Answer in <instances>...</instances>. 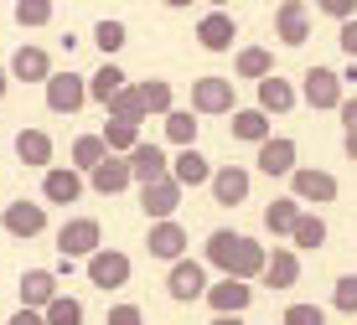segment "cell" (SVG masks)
Returning <instances> with one entry per match:
<instances>
[{
    "label": "cell",
    "mask_w": 357,
    "mask_h": 325,
    "mask_svg": "<svg viewBox=\"0 0 357 325\" xmlns=\"http://www.w3.org/2000/svg\"><path fill=\"white\" fill-rule=\"evenodd\" d=\"M98 248H104V228H98L93 217H68L63 228H57V253H63L68 264H73V258H83V264H89Z\"/></svg>",
    "instance_id": "cell-1"
},
{
    "label": "cell",
    "mask_w": 357,
    "mask_h": 325,
    "mask_svg": "<svg viewBox=\"0 0 357 325\" xmlns=\"http://www.w3.org/2000/svg\"><path fill=\"white\" fill-rule=\"evenodd\" d=\"M301 98L311 109H342V98H347V83H342V72H331V68H305V78H301Z\"/></svg>",
    "instance_id": "cell-2"
},
{
    "label": "cell",
    "mask_w": 357,
    "mask_h": 325,
    "mask_svg": "<svg viewBox=\"0 0 357 325\" xmlns=\"http://www.w3.org/2000/svg\"><path fill=\"white\" fill-rule=\"evenodd\" d=\"M207 264L202 258H181V264H171L166 274V294L176 299V305H192V299H207Z\"/></svg>",
    "instance_id": "cell-3"
},
{
    "label": "cell",
    "mask_w": 357,
    "mask_h": 325,
    "mask_svg": "<svg viewBox=\"0 0 357 325\" xmlns=\"http://www.w3.org/2000/svg\"><path fill=\"white\" fill-rule=\"evenodd\" d=\"M337 176H331V171H316V166H301L290 176V196L301 207H326V202H337Z\"/></svg>",
    "instance_id": "cell-4"
},
{
    "label": "cell",
    "mask_w": 357,
    "mask_h": 325,
    "mask_svg": "<svg viewBox=\"0 0 357 325\" xmlns=\"http://www.w3.org/2000/svg\"><path fill=\"white\" fill-rule=\"evenodd\" d=\"M89 284H98V290H125L130 284V274H135V264H130V253H119V248H98V253L89 258Z\"/></svg>",
    "instance_id": "cell-5"
},
{
    "label": "cell",
    "mask_w": 357,
    "mask_h": 325,
    "mask_svg": "<svg viewBox=\"0 0 357 325\" xmlns=\"http://www.w3.org/2000/svg\"><path fill=\"white\" fill-rule=\"evenodd\" d=\"M89 104V78H78V72H52L47 78V109L52 114H78V109Z\"/></svg>",
    "instance_id": "cell-6"
},
{
    "label": "cell",
    "mask_w": 357,
    "mask_h": 325,
    "mask_svg": "<svg viewBox=\"0 0 357 325\" xmlns=\"http://www.w3.org/2000/svg\"><path fill=\"white\" fill-rule=\"evenodd\" d=\"M0 228H6L10 237H21V243H26V237H42L47 232V202H26V196L10 202L6 212H0Z\"/></svg>",
    "instance_id": "cell-7"
},
{
    "label": "cell",
    "mask_w": 357,
    "mask_h": 325,
    "mask_svg": "<svg viewBox=\"0 0 357 325\" xmlns=\"http://www.w3.org/2000/svg\"><path fill=\"white\" fill-rule=\"evenodd\" d=\"M192 114H238L233 78H197L192 83Z\"/></svg>",
    "instance_id": "cell-8"
},
{
    "label": "cell",
    "mask_w": 357,
    "mask_h": 325,
    "mask_svg": "<svg viewBox=\"0 0 357 325\" xmlns=\"http://www.w3.org/2000/svg\"><path fill=\"white\" fill-rule=\"evenodd\" d=\"M254 160H259V171H264V176H295V171H301V166H295V160H301V150H295V140H290V134H269V140L259 145V155H254Z\"/></svg>",
    "instance_id": "cell-9"
},
{
    "label": "cell",
    "mask_w": 357,
    "mask_h": 325,
    "mask_svg": "<svg viewBox=\"0 0 357 325\" xmlns=\"http://www.w3.org/2000/svg\"><path fill=\"white\" fill-rule=\"evenodd\" d=\"M181 196H187V191L166 176V181H155V186H140V212H145L151 222H176Z\"/></svg>",
    "instance_id": "cell-10"
},
{
    "label": "cell",
    "mask_w": 357,
    "mask_h": 325,
    "mask_svg": "<svg viewBox=\"0 0 357 325\" xmlns=\"http://www.w3.org/2000/svg\"><path fill=\"white\" fill-rule=\"evenodd\" d=\"M187 228L181 222H151V232H145V248H151V258H166V264H181L187 258Z\"/></svg>",
    "instance_id": "cell-11"
},
{
    "label": "cell",
    "mask_w": 357,
    "mask_h": 325,
    "mask_svg": "<svg viewBox=\"0 0 357 325\" xmlns=\"http://www.w3.org/2000/svg\"><path fill=\"white\" fill-rule=\"evenodd\" d=\"M125 160H130V176L140 181V186H155V181H166V176H171V155H166L161 145H145V140H140Z\"/></svg>",
    "instance_id": "cell-12"
},
{
    "label": "cell",
    "mask_w": 357,
    "mask_h": 325,
    "mask_svg": "<svg viewBox=\"0 0 357 325\" xmlns=\"http://www.w3.org/2000/svg\"><path fill=\"white\" fill-rule=\"evenodd\" d=\"M207 305H213V315H233V320H238L243 310L254 305V284H243V279H218L213 290H207Z\"/></svg>",
    "instance_id": "cell-13"
},
{
    "label": "cell",
    "mask_w": 357,
    "mask_h": 325,
    "mask_svg": "<svg viewBox=\"0 0 357 325\" xmlns=\"http://www.w3.org/2000/svg\"><path fill=\"white\" fill-rule=\"evenodd\" d=\"M249 186H254V176H249L243 166H218L207 191H213L218 207H238V202H249Z\"/></svg>",
    "instance_id": "cell-14"
},
{
    "label": "cell",
    "mask_w": 357,
    "mask_h": 325,
    "mask_svg": "<svg viewBox=\"0 0 357 325\" xmlns=\"http://www.w3.org/2000/svg\"><path fill=\"white\" fill-rule=\"evenodd\" d=\"M238 253H243V232L218 228V232H207V253H202V264L223 269V279H233V269H238Z\"/></svg>",
    "instance_id": "cell-15"
},
{
    "label": "cell",
    "mask_w": 357,
    "mask_h": 325,
    "mask_svg": "<svg viewBox=\"0 0 357 325\" xmlns=\"http://www.w3.org/2000/svg\"><path fill=\"white\" fill-rule=\"evenodd\" d=\"M171 181L181 186V191H192V186H213V166H207V155L202 150H176L171 155Z\"/></svg>",
    "instance_id": "cell-16"
},
{
    "label": "cell",
    "mask_w": 357,
    "mask_h": 325,
    "mask_svg": "<svg viewBox=\"0 0 357 325\" xmlns=\"http://www.w3.org/2000/svg\"><path fill=\"white\" fill-rule=\"evenodd\" d=\"M16 290H21V310H47L57 294H63V290H57V274H52V269H26Z\"/></svg>",
    "instance_id": "cell-17"
},
{
    "label": "cell",
    "mask_w": 357,
    "mask_h": 325,
    "mask_svg": "<svg viewBox=\"0 0 357 325\" xmlns=\"http://www.w3.org/2000/svg\"><path fill=\"white\" fill-rule=\"evenodd\" d=\"M83 196V171H73V166H52L42 176V202H52V207H68V202H78Z\"/></svg>",
    "instance_id": "cell-18"
},
{
    "label": "cell",
    "mask_w": 357,
    "mask_h": 325,
    "mask_svg": "<svg viewBox=\"0 0 357 325\" xmlns=\"http://www.w3.org/2000/svg\"><path fill=\"white\" fill-rule=\"evenodd\" d=\"M233 36H238V26H233L228 10H207V16L197 21V42H202V52H233Z\"/></svg>",
    "instance_id": "cell-19"
},
{
    "label": "cell",
    "mask_w": 357,
    "mask_h": 325,
    "mask_svg": "<svg viewBox=\"0 0 357 325\" xmlns=\"http://www.w3.org/2000/svg\"><path fill=\"white\" fill-rule=\"evenodd\" d=\"M275 36L285 47H305V36H311V10H305L301 0H285V6L275 10Z\"/></svg>",
    "instance_id": "cell-20"
},
{
    "label": "cell",
    "mask_w": 357,
    "mask_h": 325,
    "mask_svg": "<svg viewBox=\"0 0 357 325\" xmlns=\"http://www.w3.org/2000/svg\"><path fill=\"white\" fill-rule=\"evenodd\" d=\"M10 78L16 83H42L52 78V57H47V47H16V57H10Z\"/></svg>",
    "instance_id": "cell-21"
},
{
    "label": "cell",
    "mask_w": 357,
    "mask_h": 325,
    "mask_svg": "<svg viewBox=\"0 0 357 325\" xmlns=\"http://www.w3.org/2000/svg\"><path fill=\"white\" fill-rule=\"evenodd\" d=\"M295 104H301V88H295L290 78L269 72V78L259 83V109H264V114H290Z\"/></svg>",
    "instance_id": "cell-22"
},
{
    "label": "cell",
    "mask_w": 357,
    "mask_h": 325,
    "mask_svg": "<svg viewBox=\"0 0 357 325\" xmlns=\"http://www.w3.org/2000/svg\"><path fill=\"white\" fill-rule=\"evenodd\" d=\"M259 284H269V290H295V284H301V258H295V248H275V253H269Z\"/></svg>",
    "instance_id": "cell-23"
},
{
    "label": "cell",
    "mask_w": 357,
    "mask_h": 325,
    "mask_svg": "<svg viewBox=\"0 0 357 325\" xmlns=\"http://www.w3.org/2000/svg\"><path fill=\"white\" fill-rule=\"evenodd\" d=\"M228 129H233V140H243V145L259 150L269 140V114H264V109H238V114L228 119Z\"/></svg>",
    "instance_id": "cell-24"
},
{
    "label": "cell",
    "mask_w": 357,
    "mask_h": 325,
    "mask_svg": "<svg viewBox=\"0 0 357 325\" xmlns=\"http://www.w3.org/2000/svg\"><path fill=\"white\" fill-rule=\"evenodd\" d=\"M130 181H135V176H130V160H119V155H109L104 166H98L93 176H89V186H93L98 196H119Z\"/></svg>",
    "instance_id": "cell-25"
},
{
    "label": "cell",
    "mask_w": 357,
    "mask_h": 325,
    "mask_svg": "<svg viewBox=\"0 0 357 325\" xmlns=\"http://www.w3.org/2000/svg\"><path fill=\"white\" fill-rule=\"evenodd\" d=\"M104 160H109V145H104V134H78V140H73V160H68L73 171L93 176V171L104 166Z\"/></svg>",
    "instance_id": "cell-26"
},
{
    "label": "cell",
    "mask_w": 357,
    "mask_h": 325,
    "mask_svg": "<svg viewBox=\"0 0 357 325\" xmlns=\"http://www.w3.org/2000/svg\"><path fill=\"white\" fill-rule=\"evenodd\" d=\"M16 155L26 160V166L52 171V134H47V129H21L16 134Z\"/></svg>",
    "instance_id": "cell-27"
},
{
    "label": "cell",
    "mask_w": 357,
    "mask_h": 325,
    "mask_svg": "<svg viewBox=\"0 0 357 325\" xmlns=\"http://www.w3.org/2000/svg\"><path fill=\"white\" fill-rule=\"evenodd\" d=\"M119 88H130V78H125L119 62H104V68L89 78V98H93V104H104V109H109V98H114Z\"/></svg>",
    "instance_id": "cell-28"
},
{
    "label": "cell",
    "mask_w": 357,
    "mask_h": 325,
    "mask_svg": "<svg viewBox=\"0 0 357 325\" xmlns=\"http://www.w3.org/2000/svg\"><path fill=\"white\" fill-rule=\"evenodd\" d=\"M301 202H295V196H280V202H269L264 207V228L275 232V237H290L295 232V222H301Z\"/></svg>",
    "instance_id": "cell-29"
},
{
    "label": "cell",
    "mask_w": 357,
    "mask_h": 325,
    "mask_svg": "<svg viewBox=\"0 0 357 325\" xmlns=\"http://www.w3.org/2000/svg\"><path fill=\"white\" fill-rule=\"evenodd\" d=\"M269 72H275V52H269V47H243L238 62H233V78H254V83H264Z\"/></svg>",
    "instance_id": "cell-30"
},
{
    "label": "cell",
    "mask_w": 357,
    "mask_h": 325,
    "mask_svg": "<svg viewBox=\"0 0 357 325\" xmlns=\"http://www.w3.org/2000/svg\"><path fill=\"white\" fill-rule=\"evenodd\" d=\"M135 88H140V104H145V114H171V109H176V93H171V83L166 78H145V83H135Z\"/></svg>",
    "instance_id": "cell-31"
},
{
    "label": "cell",
    "mask_w": 357,
    "mask_h": 325,
    "mask_svg": "<svg viewBox=\"0 0 357 325\" xmlns=\"http://www.w3.org/2000/svg\"><path fill=\"white\" fill-rule=\"evenodd\" d=\"M104 114H109V119H125V124H145V119H151V114H145V104H140V88H135V83L109 98Z\"/></svg>",
    "instance_id": "cell-32"
},
{
    "label": "cell",
    "mask_w": 357,
    "mask_h": 325,
    "mask_svg": "<svg viewBox=\"0 0 357 325\" xmlns=\"http://www.w3.org/2000/svg\"><path fill=\"white\" fill-rule=\"evenodd\" d=\"M197 124H202V119H197L192 109H171V114H166V140L176 150H192L197 145Z\"/></svg>",
    "instance_id": "cell-33"
},
{
    "label": "cell",
    "mask_w": 357,
    "mask_h": 325,
    "mask_svg": "<svg viewBox=\"0 0 357 325\" xmlns=\"http://www.w3.org/2000/svg\"><path fill=\"white\" fill-rule=\"evenodd\" d=\"M104 145H109V155H130V150L140 145V124L109 119V124H104Z\"/></svg>",
    "instance_id": "cell-34"
},
{
    "label": "cell",
    "mask_w": 357,
    "mask_h": 325,
    "mask_svg": "<svg viewBox=\"0 0 357 325\" xmlns=\"http://www.w3.org/2000/svg\"><path fill=\"white\" fill-rule=\"evenodd\" d=\"M290 243H295V248H321V243H326V222H321V212H301V222H295Z\"/></svg>",
    "instance_id": "cell-35"
},
{
    "label": "cell",
    "mask_w": 357,
    "mask_h": 325,
    "mask_svg": "<svg viewBox=\"0 0 357 325\" xmlns=\"http://www.w3.org/2000/svg\"><path fill=\"white\" fill-rule=\"evenodd\" d=\"M47 325H83V299H73V294H57L52 305L42 310Z\"/></svg>",
    "instance_id": "cell-36"
},
{
    "label": "cell",
    "mask_w": 357,
    "mask_h": 325,
    "mask_svg": "<svg viewBox=\"0 0 357 325\" xmlns=\"http://www.w3.org/2000/svg\"><path fill=\"white\" fill-rule=\"evenodd\" d=\"M93 42H98V52H104V62H109L119 47L130 42V31H125V21H98V26H93Z\"/></svg>",
    "instance_id": "cell-37"
},
{
    "label": "cell",
    "mask_w": 357,
    "mask_h": 325,
    "mask_svg": "<svg viewBox=\"0 0 357 325\" xmlns=\"http://www.w3.org/2000/svg\"><path fill=\"white\" fill-rule=\"evenodd\" d=\"M10 16H16V26H47V21H52V0H16V10H10Z\"/></svg>",
    "instance_id": "cell-38"
},
{
    "label": "cell",
    "mask_w": 357,
    "mask_h": 325,
    "mask_svg": "<svg viewBox=\"0 0 357 325\" xmlns=\"http://www.w3.org/2000/svg\"><path fill=\"white\" fill-rule=\"evenodd\" d=\"M331 310H342V315H357V274H342V279L331 284Z\"/></svg>",
    "instance_id": "cell-39"
},
{
    "label": "cell",
    "mask_w": 357,
    "mask_h": 325,
    "mask_svg": "<svg viewBox=\"0 0 357 325\" xmlns=\"http://www.w3.org/2000/svg\"><path fill=\"white\" fill-rule=\"evenodd\" d=\"M280 325H326V310L321 305H285Z\"/></svg>",
    "instance_id": "cell-40"
},
{
    "label": "cell",
    "mask_w": 357,
    "mask_h": 325,
    "mask_svg": "<svg viewBox=\"0 0 357 325\" xmlns=\"http://www.w3.org/2000/svg\"><path fill=\"white\" fill-rule=\"evenodd\" d=\"M316 10L331 21H357V0H316Z\"/></svg>",
    "instance_id": "cell-41"
},
{
    "label": "cell",
    "mask_w": 357,
    "mask_h": 325,
    "mask_svg": "<svg viewBox=\"0 0 357 325\" xmlns=\"http://www.w3.org/2000/svg\"><path fill=\"white\" fill-rule=\"evenodd\" d=\"M104 325H145V315H140V305H114Z\"/></svg>",
    "instance_id": "cell-42"
},
{
    "label": "cell",
    "mask_w": 357,
    "mask_h": 325,
    "mask_svg": "<svg viewBox=\"0 0 357 325\" xmlns=\"http://www.w3.org/2000/svg\"><path fill=\"white\" fill-rule=\"evenodd\" d=\"M337 36H342V52L357 62V21H342V31H337Z\"/></svg>",
    "instance_id": "cell-43"
},
{
    "label": "cell",
    "mask_w": 357,
    "mask_h": 325,
    "mask_svg": "<svg viewBox=\"0 0 357 325\" xmlns=\"http://www.w3.org/2000/svg\"><path fill=\"white\" fill-rule=\"evenodd\" d=\"M337 114H342V129H357V93L342 98V109H337Z\"/></svg>",
    "instance_id": "cell-44"
},
{
    "label": "cell",
    "mask_w": 357,
    "mask_h": 325,
    "mask_svg": "<svg viewBox=\"0 0 357 325\" xmlns=\"http://www.w3.org/2000/svg\"><path fill=\"white\" fill-rule=\"evenodd\" d=\"M10 325H47V315H42V310H16Z\"/></svg>",
    "instance_id": "cell-45"
},
{
    "label": "cell",
    "mask_w": 357,
    "mask_h": 325,
    "mask_svg": "<svg viewBox=\"0 0 357 325\" xmlns=\"http://www.w3.org/2000/svg\"><path fill=\"white\" fill-rule=\"evenodd\" d=\"M342 150H347V160H357V129H347V140H342Z\"/></svg>",
    "instance_id": "cell-46"
},
{
    "label": "cell",
    "mask_w": 357,
    "mask_h": 325,
    "mask_svg": "<svg viewBox=\"0 0 357 325\" xmlns=\"http://www.w3.org/2000/svg\"><path fill=\"white\" fill-rule=\"evenodd\" d=\"M6 88H10V68H0V98H6Z\"/></svg>",
    "instance_id": "cell-47"
},
{
    "label": "cell",
    "mask_w": 357,
    "mask_h": 325,
    "mask_svg": "<svg viewBox=\"0 0 357 325\" xmlns=\"http://www.w3.org/2000/svg\"><path fill=\"white\" fill-rule=\"evenodd\" d=\"M207 325H238V320H233V315H213V320H207Z\"/></svg>",
    "instance_id": "cell-48"
},
{
    "label": "cell",
    "mask_w": 357,
    "mask_h": 325,
    "mask_svg": "<svg viewBox=\"0 0 357 325\" xmlns=\"http://www.w3.org/2000/svg\"><path fill=\"white\" fill-rule=\"evenodd\" d=\"M166 6H171V10H187V6H192V0H166Z\"/></svg>",
    "instance_id": "cell-49"
},
{
    "label": "cell",
    "mask_w": 357,
    "mask_h": 325,
    "mask_svg": "<svg viewBox=\"0 0 357 325\" xmlns=\"http://www.w3.org/2000/svg\"><path fill=\"white\" fill-rule=\"evenodd\" d=\"M207 6H213V10H223V6H228V0H207Z\"/></svg>",
    "instance_id": "cell-50"
},
{
    "label": "cell",
    "mask_w": 357,
    "mask_h": 325,
    "mask_svg": "<svg viewBox=\"0 0 357 325\" xmlns=\"http://www.w3.org/2000/svg\"><path fill=\"white\" fill-rule=\"evenodd\" d=\"M280 6H285V0H280Z\"/></svg>",
    "instance_id": "cell-51"
}]
</instances>
